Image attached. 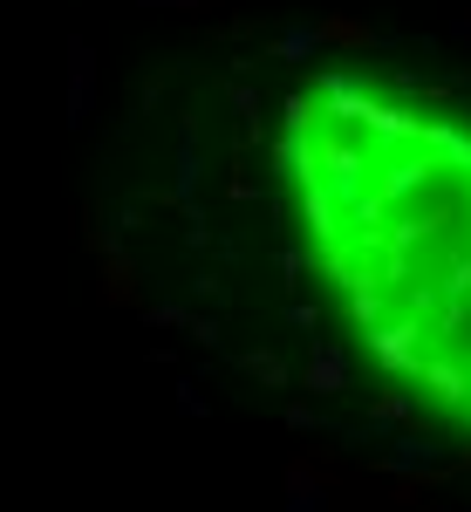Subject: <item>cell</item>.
I'll use <instances>...</instances> for the list:
<instances>
[{"label": "cell", "instance_id": "8fae6325", "mask_svg": "<svg viewBox=\"0 0 471 512\" xmlns=\"http://www.w3.org/2000/svg\"><path fill=\"white\" fill-rule=\"evenodd\" d=\"M314 28H321V41H328V48H362V55H369V48H383V55H390V48H403L396 35H376L369 21H355V14H342V7H335V14H321Z\"/></svg>", "mask_w": 471, "mask_h": 512}, {"label": "cell", "instance_id": "ffe728a7", "mask_svg": "<svg viewBox=\"0 0 471 512\" xmlns=\"http://www.w3.org/2000/svg\"><path fill=\"white\" fill-rule=\"evenodd\" d=\"M383 226H390V198L369 185V192H362V205H355V233H383Z\"/></svg>", "mask_w": 471, "mask_h": 512}, {"label": "cell", "instance_id": "44dd1931", "mask_svg": "<svg viewBox=\"0 0 471 512\" xmlns=\"http://www.w3.org/2000/svg\"><path fill=\"white\" fill-rule=\"evenodd\" d=\"M137 315H144V328H185L192 308H185V301H144Z\"/></svg>", "mask_w": 471, "mask_h": 512}, {"label": "cell", "instance_id": "ac0fdd59", "mask_svg": "<svg viewBox=\"0 0 471 512\" xmlns=\"http://www.w3.org/2000/svg\"><path fill=\"white\" fill-rule=\"evenodd\" d=\"M465 328H471V301H465V294H451V301L437 308V328H431V335H437V342H458Z\"/></svg>", "mask_w": 471, "mask_h": 512}, {"label": "cell", "instance_id": "7402d4cb", "mask_svg": "<svg viewBox=\"0 0 471 512\" xmlns=\"http://www.w3.org/2000/svg\"><path fill=\"white\" fill-rule=\"evenodd\" d=\"M403 308H410V315H424V321H431L437 308H444V287H431V280H417V287L403 294Z\"/></svg>", "mask_w": 471, "mask_h": 512}, {"label": "cell", "instance_id": "83f0119b", "mask_svg": "<svg viewBox=\"0 0 471 512\" xmlns=\"http://www.w3.org/2000/svg\"><path fill=\"white\" fill-rule=\"evenodd\" d=\"M192 287H198V301H205V308H212V301H219V294H226V280H219V274H205V280H192Z\"/></svg>", "mask_w": 471, "mask_h": 512}, {"label": "cell", "instance_id": "8992f818", "mask_svg": "<svg viewBox=\"0 0 471 512\" xmlns=\"http://www.w3.org/2000/svg\"><path fill=\"white\" fill-rule=\"evenodd\" d=\"M437 171H451V164L437 158V151H410V158L376 164V192L390 198V205H396V198H417V192H424V185L437 178Z\"/></svg>", "mask_w": 471, "mask_h": 512}, {"label": "cell", "instance_id": "d6986e66", "mask_svg": "<svg viewBox=\"0 0 471 512\" xmlns=\"http://www.w3.org/2000/svg\"><path fill=\"white\" fill-rule=\"evenodd\" d=\"M280 123H287V130H294V137H314V123H321V103H308V96H301V89H294V96H287V103H280Z\"/></svg>", "mask_w": 471, "mask_h": 512}, {"label": "cell", "instance_id": "9a60e30c", "mask_svg": "<svg viewBox=\"0 0 471 512\" xmlns=\"http://www.w3.org/2000/svg\"><path fill=\"white\" fill-rule=\"evenodd\" d=\"M321 48H328V41H321V28H287V35L267 41L260 55H267V62H308V55H321Z\"/></svg>", "mask_w": 471, "mask_h": 512}, {"label": "cell", "instance_id": "d4e9b609", "mask_svg": "<svg viewBox=\"0 0 471 512\" xmlns=\"http://www.w3.org/2000/svg\"><path fill=\"white\" fill-rule=\"evenodd\" d=\"M308 260H314V253H301V246H280V274H287V280L308 274Z\"/></svg>", "mask_w": 471, "mask_h": 512}, {"label": "cell", "instance_id": "277c9868", "mask_svg": "<svg viewBox=\"0 0 471 512\" xmlns=\"http://www.w3.org/2000/svg\"><path fill=\"white\" fill-rule=\"evenodd\" d=\"M301 390H314V396H349V390H355L349 349H342V342H328V335H314L308 369H301Z\"/></svg>", "mask_w": 471, "mask_h": 512}, {"label": "cell", "instance_id": "9c48e42d", "mask_svg": "<svg viewBox=\"0 0 471 512\" xmlns=\"http://www.w3.org/2000/svg\"><path fill=\"white\" fill-rule=\"evenodd\" d=\"M417 383H424L437 403H471V362L465 355H424Z\"/></svg>", "mask_w": 471, "mask_h": 512}, {"label": "cell", "instance_id": "603a6c76", "mask_svg": "<svg viewBox=\"0 0 471 512\" xmlns=\"http://www.w3.org/2000/svg\"><path fill=\"white\" fill-rule=\"evenodd\" d=\"M185 335H192L198 349H219V335H226V328H219V315L205 308V315H192V321H185Z\"/></svg>", "mask_w": 471, "mask_h": 512}, {"label": "cell", "instance_id": "f1b7e54d", "mask_svg": "<svg viewBox=\"0 0 471 512\" xmlns=\"http://www.w3.org/2000/svg\"><path fill=\"white\" fill-rule=\"evenodd\" d=\"M144 7H178V14H205L212 0H144Z\"/></svg>", "mask_w": 471, "mask_h": 512}, {"label": "cell", "instance_id": "4dcf8cb0", "mask_svg": "<svg viewBox=\"0 0 471 512\" xmlns=\"http://www.w3.org/2000/svg\"><path fill=\"white\" fill-rule=\"evenodd\" d=\"M458 472H471V444H465V451H458Z\"/></svg>", "mask_w": 471, "mask_h": 512}, {"label": "cell", "instance_id": "7c38bea8", "mask_svg": "<svg viewBox=\"0 0 471 512\" xmlns=\"http://www.w3.org/2000/svg\"><path fill=\"white\" fill-rule=\"evenodd\" d=\"M96 294H103V308H144V287H137V260H130V253H103Z\"/></svg>", "mask_w": 471, "mask_h": 512}, {"label": "cell", "instance_id": "30bf717a", "mask_svg": "<svg viewBox=\"0 0 471 512\" xmlns=\"http://www.w3.org/2000/svg\"><path fill=\"white\" fill-rule=\"evenodd\" d=\"M89 96H96V48L69 41V130H89Z\"/></svg>", "mask_w": 471, "mask_h": 512}, {"label": "cell", "instance_id": "5bb4252c", "mask_svg": "<svg viewBox=\"0 0 471 512\" xmlns=\"http://www.w3.org/2000/svg\"><path fill=\"white\" fill-rule=\"evenodd\" d=\"M226 96H233V110H239V144H260V89H253V76H233Z\"/></svg>", "mask_w": 471, "mask_h": 512}, {"label": "cell", "instance_id": "4fadbf2b", "mask_svg": "<svg viewBox=\"0 0 471 512\" xmlns=\"http://www.w3.org/2000/svg\"><path fill=\"white\" fill-rule=\"evenodd\" d=\"M301 212H308L314 253H335V192H328V178H314V185H301Z\"/></svg>", "mask_w": 471, "mask_h": 512}, {"label": "cell", "instance_id": "2e32d148", "mask_svg": "<svg viewBox=\"0 0 471 512\" xmlns=\"http://www.w3.org/2000/svg\"><path fill=\"white\" fill-rule=\"evenodd\" d=\"M239 369H246V376H260L267 390H287V383H294V369H287L274 349H246V355H239Z\"/></svg>", "mask_w": 471, "mask_h": 512}, {"label": "cell", "instance_id": "484cf974", "mask_svg": "<svg viewBox=\"0 0 471 512\" xmlns=\"http://www.w3.org/2000/svg\"><path fill=\"white\" fill-rule=\"evenodd\" d=\"M178 410H185V417H205V410H212V403H205V396H198V383H178Z\"/></svg>", "mask_w": 471, "mask_h": 512}, {"label": "cell", "instance_id": "6da1fadb", "mask_svg": "<svg viewBox=\"0 0 471 512\" xmlns=\"http://www.w3.org/2000/svg\"><path fill=\"white\" fill-rule=\"evenodd\" d=\"M314 151H321V171H328V192H335V205H362V192H369V171L376 164L355 151L342 130H314Z\"/></svg>", "mask_w": 471, "mask_h": 512}, {"label": "cell", "instance_id": "52a82bcc", "mask_svg": "<svg viewBox=\"0 0 471 512\" xmlns=\"http://www.w3.org/2000/svg\"><path fill=\"white\" fill-rule=\"evenodd\" d=\"M444 226V212H410V219H390V246H383V280H410V253L417 239H431Z\"/></svg>", "mask_w": 471, "mask_h": 512}, {"label": "cell", "instance_id": "ba28073f", "mask_svg": "<svg viewBox=\"0 0 471 512\" xmlns=\"http://www.w3.org/2000/svg\"><path fill=\"white\" fill-rule=\"evenodd\" d=\"M355 130H369V144H424V117L417 110H396V103H369V117L355 123Z\"/></svg>", "mask_w": 471, "mask_h": 512}, {"label": "cell", "instance_id": "3957f363", "mask_svg": "<svg viewBox=\"0 0 471 512\" xmlns=\"http://www.w3.org/2000/svg\"><path fill=\"white\" fill-rule=\"evenodd\" d=\"M151 205H185V219L205 226V205H198V117L192 110L178 117V178H171V192H151Z\"/></svg>", "mask_w": 471, "mask_h": 512}, {"label": "cell", "instance_id": "5b68a950", "mask_svg": "<svg viewBox=\"0 0 471 512\" xmlns=\"http://www.w3.org/2000/svg\"><path fill=\"white\" fill-rule=\"evenodd\" d=\"M437 458H444V444L431 437V424H403V431L390 437V451L369 458V472L396 478V472H417V465H437Z\"/></svg>", "mask_w": 471, "mask_h": 512}, {"label": "cell", "instance_id": "e0dca14e", "mask_svg": "<svg viewBox=\"0 0 471 512\" xmlns=\"http://www.w3.org/2000/svg\"><path fill=\"white\" fill-rule=\"evenodd\" d=\"M287 431L294 437H335V424H328V417H321V410H314V396H294V403H287Z\"/></svg>", "mask_w": 471, "mask_h": 512}, {"label": "cell", "instance_id": "cb8c5ba5", "mask_svg": "<svg viewBox=\"0 0 471 512\" xmlns=\"http://www.w3.org/2000/svg\"><path fill=\"white\" fill-rule=\"evenodd\" d=\"M437 287H444V301H451V294H471V253H458V260H451V274L437 280Z\"/></svg>", "mask_w": 471, "mask_h": 512}, {"label": "cell", "instance_id": "7a4b0ae2", "mask_svg": "<svg viewBox=\"0 0 471 512\" xmlns=\"http://www.w3.org/2000/svg\"><path fill=\"white\" fill-rule=\"evenodd\" d=\"M369 355H376L383 376H417V369H424V315L403 308L396 321L369 328Z\"/></svg>", "mask_w": 471, "mask_h": 512}, {"label": "cell", "instance_id": "f546056e", "mask_svg": "<svg viewBox=\"0 0 471 512\" xmlns=\"http://www.w3.org/2000/svg\"><path fill=\"white\" fill-rule=\"evenodd\" d=\"M451 35H458V41H471V14H465V21H458V28H451Z\"/></svg>", "mask_w": 471, "mask_h": 512}, {"label": "cell", "instance_id": "4316f807", "mask_svg": "<svg viewBox=\"0 0 471 512\" xmlns=\"http://www.w3.org/2000/svg\"><path fill=\"white\" fill-rule=\"evenodd\" d=\"M287 321H294V328H308V335H314V328H321V308H314V301H294V308H287Z\"/></svg>", "mask_w": 471, "mask_h": 512}]
</instances>
